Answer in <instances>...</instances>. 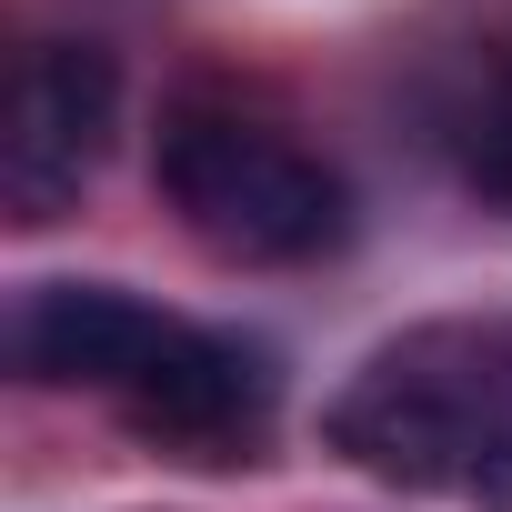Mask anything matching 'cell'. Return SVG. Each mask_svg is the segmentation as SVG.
<instances>
[{
    "instance_id": "6da1fadb",
    "label": "cell",
    "mask_w": 512,
    "mask_h": 512,
    "mask_svg": "<svg viewBox=\"0 0 512 512\" xmlns=\"http://www.w3.org/2000/svg\"><path fill=\"white\" fill-rule=\"evenodd\" d=\"M11 362L41 392H91L111 402L141 442L191 452V462H251L272 432V352L211 332L191 312H161L121 282H41L11 312Z\"/></svg>"
},
{
    "instance_id": "7a4b0ae2",
    "label": "cell",
    "mask_w": 512,
    "mask_h": 512,
    "mask_svg": "<svg viewBox=\"0 0 512 512\" xmlns=\"http://www.w3.org/2000/svg\"><path fill=\"white\" fill-rule=\"evenodd\" d=\"M322 442L402 492L512 512V312H442L362 352Z\"/></svg>"
},
{
    "instance_id": "3957f363",
    "label": "cell",
    "mask_w": 512,
    "mask_h": 512,
    "mask_svg": "<svg viewBox=\"0 0 512 512\" xmlns=\"http://www.w3.org/2000/svg\"><path fill=\"white\" fill-rule=\"evenodd\" d=\"M151 181L161 201L181 211V231L221 262H322L352 231V191L342 171L292 141L282 121H262L251 101H221V91H181L161 111V141H151Z\"/></svg>"
},
{
    "instance_id": "277c9868",
    "label": "cell",
    "mask_w": 512,
    "mask_h": 512,
    "mask_svg": "<svg viewBox=\"0 0 512 512\" xmlns=\"http://www.w3.org/2000/svg\"><path fill=\"white\" fill-rule=\"evenodd\" d=\"M121 121V71L101 41H21L0 91V201L11 221H61L101 171Z\"/></svg>"
}]
</instances>
